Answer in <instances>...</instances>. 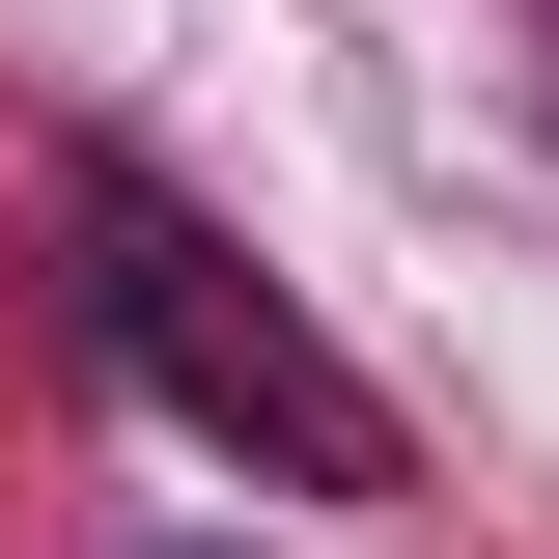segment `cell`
<instances>
[{
	"mask_svg": "<svg viewBox=\"0 0 559 559\" xmlns=\"http://www.w3.org/2000/svg\"><path fill=\"white\" fill-rule=\"evenodd\" d=\"M57 308H84V364H112L168 448H224V476H280V503H392V476H419L392 392H364V364L168 197V168H112V140L57 168Z\"/></svg>",
	"mask_w": 559,
	"mask_h": 559,
	"instance_id": "1",
	"label": "cell"
}]
</instances>
